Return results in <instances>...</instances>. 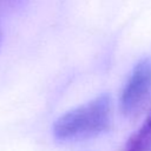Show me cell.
Here are the masks:
<instances>
[{
  "mask_svg": "<svg viewBox=\"0 0 151 151\" xmlns=\"http://www.w3.org/2000/svg\"><path fill=\"white\" fill-rule=\"evenodd\" d=\"M2 44V32H1V28H0V46Z\"/></svg>",
  "mask_w": 151,
  "mask_h": 151,
  "instance_id": "5b68a950",
  "label": "cell"
},
{
  "mask_svg": "<svg viewBox=\"0 0 151 151\" xmlns=\"http://www.w3.org/2000/svg\"><path fill=\"white\" fill-rule=\"evenodd\" d=\"M112 99L103 93L60 116L53 124L54 138L63 143L91 139L110 130L113 116Z\"/></svg>",
  "mask_w": 151,
  "mask_h": 151,
  "instance_id": "6da1fadb",
  "label": "cell"
},
{
  "mask_svg": "<svg viewBox=\"0 0 151 151\" xmlns=\"http://www.w3.org/2000/svg\"><path fill=\"white\" fill-rule=\"evenodd\" d=\"M151 97V59H140L132 68L120 94V111L126 117L140 112Z\"/></svg>",
  "mask_w": 151,
  "mask_h": 151,
  "instance_id": "7a4b0ae2",
  "label": "cell"
},
{
  "mask_svg": "<svg viewBox=\"0 0 151 151\" xmlns=\"http://www.w3.org/2000/svg\"><path fill=\"white\" fill-rule=\"evenodd\" d=\"M123 151H151V111L140 127L126 142Z\"/></svg>",
  "mask_w": 151,
  "mask_h": 151,
  "instance_id": "3957f363",
  "label": "cell"
},
{
  "mask_svg": "<svg viewBox=\"0 0 151 151\" xmlns=\"http://www.w3.org/2000/svg\"><path fill=\"white\" fill-rule=\"evenodd\" d=\"M21 0H0V9H6V8H11L14 5L19 4Z\"/></svg>",
  "mask_w": 151,
  "mask_h": 151,
  "instance_id": "277c9868",
  "label": "cell"
}]
</instances>
